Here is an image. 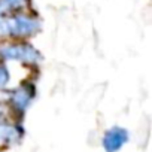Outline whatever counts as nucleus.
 Returning a JSON list of instances; mask_svg holds the SVG:
<instances>
[{"mask_svg": "<svg viewBox=\"0 0 152 152\" xmlns=\"http://www.w3.org/2000/svg\"><path fill=\"white\" fill-rule=\"evenodd\" d=\"M40 28V20L30 14L0 15V39H27L36 36Z\"/></svg>", "mask_w": 152, "mask_h": 152, "instance_id": "1", "label": "nucleus"}, {"mask_svg": "<svg viewBox=\"0 0 152 152\" xmlns=\"http://www.w3.org/2000/svg\"><path fill=\"white\" fill-rule=\"evenodd\" d=\"M0 60L37 66L43 61V55L30 43H5L0 46Z\"/></svg>", "mask_w": 152, "mask_h": 152, "instance_id": "2", "label": "nucleus"}, {"mask_svg": "<svg viewBox=\"0 0 152 152\" xmlns=\"http://www.w3.org/2000/svg\"><path fill=\"white\" fill-rule=\"evenodd\" d=\"M34 93H36L34 85L31 82H24L23 85H20L14 91H11L8 102L14 110H17L18 113H24L28 109V106L31 104V102L34 99Z\"/></svg>", "mask_w": 152, "mask_h": 152, "instance_id": "3", "label": "nucleus"}, {"mask_svg": "<svg viewBox=\"0 0 152 152\" xmlns=\"http://www.w3.org/2000/svg\"><path fill=\"white\" fill-rule=\"evenodd\" d=\"M128 142V131L122 127H112L103 136V148L106 152H118Z\"/></svg>", "mask_w": 152, "mask_h": 152, "instance_id": "4", "label": "nucleus"}, {"mask_svg": "<svg viewBox=\"0 0 152 152\" xmlns=\"http://www.w3.org/2000/svg\"><path fill=\"white\" fill-rule=\"evenodd\" d=\"M23 137V128L18 124L0 119V146L14 145Z\"/></svg>", "mask_w": 152, "mask_h": 152, "instance_id": "5", "label": "nucleus"}, {"mask_svg": "<svg viewBox=\"0 0 152 152\" xmlns=\"http://www.w3.org/2000/svg\"><path fill=\"white\" fill-rule=\"evenodd\" d=\"M30 5V0H0V15L21 12Z\"/></svg>", "mask_w": 152, "mask_h": 152, "instance_id": "6", "label": "nucleus"}, {"mask_svg": "<svg viewBox=\"0 0 152 152\" xmlns=\"http://www.w3.org/2000/svg\"><path fill=\"white\" fill-rule=\"evenodd\" d=\"M9 81H11V73L8 70V67L0 63V90H3L9 85Z\"/></svg>", "mask_w": 152, "mask_h": 152, "instance_id": "7", "label": "nucleus"}, {"mask_svg": "<svg viewBox=\"0 0 152 152\" xmlns=\"http://www.w3.org/2000/svg\"><path fill=\"white\" fill-rule=\"evenodd\" d=\"M3 115H5V107H3L2 104H0V119L3 118Z\"/></svg>", "mask_w": 152, "mask_h": 152, "instance_id": "8", "label": "nucleus"}]
</instances>
